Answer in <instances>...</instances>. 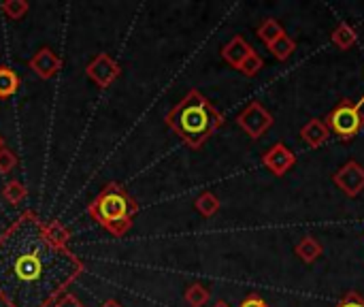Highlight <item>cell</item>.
<instances>
[{
	"mask_svg": "<svg viewBox=\"0 0 364 307\" xmlns=\"http://www.w3.org/2000/svg\"><path fill=\"white\" fill-rule=\"evenodd\" d=\"M220 207H222V203H220V199L213 194V192H203L196 201H194V209L203 216V218H213L218 212H220Z\"/></svg>",
	"mask_w": 364,
	"mask_h": 307,
	"instance_id": "16",
	"label": "cell"
},
{
	"mask_svg": "<svg viewBox=\"0 0 364 307\" xmlns=\"http://www.w3.org/2000/svg\"><path fill=\"white\" fill-rule=\"evenodd\" d=\"M239 307H271L260 295H256V293H252V295H247L243 301H241V306Z\"/></svg>",
	"mask_w": 364,
	"mask_h": 307,
	"instance_id": "26",
	"label": "cell"
},
{
	"mask_svg": "<svg viewBox=\"0 0 364 307\" xmlns=\"http://www.w3.org/2000/svg\"><path fill=\"white\" fill-rule=\"evenodd\" d=\"M294 252H296V256H299L303 263L314 265V263L324 254V246H322L316 237H303V239L296 244Z\"/></svg>",
	"mask_w": 364,
	"mask_h": 307,
	"instance_id": "12",
	"label": "cell"
},
{
	"mask_svg": "<svg viewBox=\"0 0 364 307\" xmlns=\"http://www.w3.org/2000/svg\"><path fill=\"white\" fill-rule=\"evenodd\" d=\"M87 214L109 235L124 237L132 229L134 216L139 214V203L122 184L109 182L87 205Z\"/></svg>",
	"mask_w": 364,
	"mask_h": 307,
	"instance_id": "3",
	"label": "cell"
},
{
	"mask_svg": "<svg viewBox=\"0 0 364 307\" xmlns=\"http://www.w3.org/2000/svg\"><path fill=\"white\" fill-rule=\"evenodd\" d=\"M0 11L9 17V19H21L28 11H30V4L26 0H6L0 4Z\"/></svg>",
	"mask_w": 364,
	"mask_h": 307,
	"instance_id": "21",
	"label": "cell"
},
{
	"mask_svg": "<svg viewBox=\"0 0 364 307\" xmlns=\"http://www.w3.org/2000/svg\"><path fill=\"white\" fill-rule=\"evenodd\" d=\"M333 182L346 197L356 199L364 192V167L356 160H350L333 175Z\"/></svg>",
	"mask_w": 364,
	"mask_h": 307,
	"instance_id": "7",
	"label": "cell"
},
{
	"mask_svg": "<svg viewBox=\"0 0 364 307\" xmlns=\"http://www.w3.org/2000/svg\"><path fill=\"white\" fill-rule=\"evenodd\" d=\"M273 115H271V111L262 105V103H258V100H254V103H250L239 115H237V124L241 126V130L250 137V139H254V141H258V139H262L267 132H269V128L273 126Z\"/></svg>",
	"mask_w": 364,
	"mask_h": 307,
	"instance_id": "5",
	"label": "cell"
},
{
	"mask_svg": "<svg viewBox=\"0 0 364 307\" xmlns=\"http://www.w3.org/2000/svg\"><path fill=\"white\" fill-rule=\"evenodd\" d=\"M19 83H21V77L13 68L0 66V100H6L13 94H17Z\"/></svg>",
	"mask_w": 364,
	"mask_h": 307,
	"instance_id": "15",
	"label": "cell"
},
{
	"mask_svg": "<svg viewBox=\"0 0 364 307\" xmlns=\"http://www.w3.org/2000/svg\"><path fill=\"white\" fill-rule=\"evenodd\" d=\"M51 307H85L81 301H79V297L77 295H73V293H64L62 297H58L55 299V303Z\"/></svg>",
	"mask_w": 364,
	"mask_h": 307,
	"instance_id": "25",
	"label": "cell"
},
{
	"mask_svg": "<svg viewBox=\"0 0 364 307\" xmlns=\"http://www.w3.org/2000/svg\"><path fill=\"white\" fill-rule=\"evenodd\" d=\"M98 307H124L122 303H117L115 299H109V301H105V303H100Z\"/></svg>",
	"mask_w": 364,
	"mask_h": 307,
	"instance_id": "27",
	"label": "cell"
},
{
	"mask_svg": "<svg viewBox=\"0 0 364 307\" xmlns=\"http://www.w3.org/2000/svg\"><path fill=\"white\" fill-rule=\"evenodd\" d=\"M331 41H333V45H335V47H339L341 51H348L350 47H354V45H356V41H358V32H356V28H354V26H350V24H346V21H341V24L333 30Z\"/></svg>",
	"mask_w": 364,
	"mask_h": 307,
	"instance_id": "13",
	"label": "cell"
},
{
	"mask_svg": "<svg viewBox=\"0 0 364 307\" xmlns=\"http://www.w3.org/2000/svg\"><path fill=\"white\" fill-rule=\"evenodd\" d=\"M15 167H17V156H15V152H11L9 147L0 150V173L6 175V173H11Z\"/></svg>",
	"mask_w": 364,
	"mask_h": 307,
	"instance_id": "23",
	"label": "cell"
},
{
	"mask_svg": "<svg viewBox=\"0 0 364 307\" xmlns=\"http://www.w3.org/2000/svg\"><path fill=\"white\" fill-rule=\"evenodd\" d=\"M83 269V261L53 244L30 209L0 233V301L6 307H51Z\"/></svg>",
	"mask_w": 364,
	"mask_h": 307,
	"instance_id": "1",
	"label": "cell"
},
{
	"mask_svg": "<svg viewBox=\"0 0 364 307\" xmlns=\"http://www.w3.org/2000/svg\"><path fill=\"white\" fill-rule=\"evenodd\" d=\"M28 197V190H26V186L21 184V182H17V179H11V182H6L4 186H2V199L6 201V203H11V205H19V203H23V199Z\"/></svg>",
	"mask_w": 364,
	"mask_h": 307,
	"instance_id": "18",
	"label": "cell"
},
{
	"mask_svg": "<svg viewBox=\"0 0 364 307\" xmlns=\"http://www.w3.org/2000/svg\"><path fill=\"white\" fill-rule=\"evenodd\" d=\"M45 227H47V235L51 237L53 244H58L60 248H68L70 246V231L64 224L51 220V222H45Z\"/></svg>",
	"mask_w": 364,
	"mask_h": 307,
	"instance_id": "20",
	"label": "cell"
},
{
	"mask_svg": "<svg viewBox=\"0 0 364 307\" xmlns=\"http://www.w3.org/2000/svg\"><path fill=\"white\" fill-rule=\"evenodd\" d=\"M301 139L309 145V147H322L328 139H331V130L324 124V120H309L303 128H301Z\"/></svg>",
	"mask_w": 364,
	"mask_h": 307,
	"instance_id": "11",
	"label": "cell"
},
{
	"mask_svg": "<svg viewBox=\"0 0 364 307\" xmlns=\"http://www.w3.org/2000/svg\"><path fill=\"white\" fill-rule=\"evenodd\" d=\"M28 66L41 77V79H53L62 68V58L51 47H41L30 60Z\"/></svg>",
	"mask_w": 364,
	"mask_h": 307,
	"instance_id": "9",
	"label": "cell"
},
{
	"mask_svg": "<svg viewBox=\"0 0 364 307\" xmlns=\"http://www.w3.org/2000/svg\"><path fill=\"white\" fill-rule=\"evenodd\" d=\"M164 124L192 150H200L222 126L224 115L198 90H190L164 118Z\"/></svg>",
	"mask_w": 364,
	"mask_h": 307,
	"instance_id": "2",
	"label": "cell"
},
{
	"mask_svg": "<svg viewBox=\"0 0 364 307\" xmlns=\"http://www.w3.org/2000/svg\"><path fill=\"white\" fill-rule=\"evenodd\" d=\"M256 34H258V38L269 47V45H273L277 38H282V36L286 34V30H284V26H282L275 17H269V19H264V21L258 26Z\"/></svg>",
	"mask_w": 364,
	"mask_h": 307,
	"instance_id": "14",
	"label": "cell"
},
{
	"mask_svg": "<svg viewBox=\"0 0 364 307\" xmlns=\"http://www.w3.org/2000/svg\"><path fill=\"white\" fill-rule=\"evenodd\" d=\"M6 147V143H4V137L0 135V150H4Z\"/></svg>",
	"mask_w": 364,
	"mask_h": 307,
	"instance_id": "29",
	"label": "cell"
},
{
	"mask_svg": "<svg viewBox=\"0 0 364 307\" xmlns=\"http://www.w3.org/2000/svg\"><path fill=\"white\" fill-rule=\"evenodd\" d=\"M254 51V47L241 36V34H237V36H232L224 47H222V58L230 64V66H235V68H239L245 60H247V56Z\"/></svg>",
	"mask_w": 364,
	"mask_h": 307,
	"instance_id": "10",
	"label": "cell"
},
{
	"mask_svg": "<svg viewBox=\"0 0 364 307\" xmlns=\"http://www.w3.org/2000/svg\"><path fill=\"white\" fill-rule=\"evenodd\" d=\"M262 165L277 177L286 175L294 165H296V154L284 145V143H275L271 145L264 154H262Z\"/></svg>",
	"mask_w": 364,
	"mask_h": 307,
	"instance_id": "8",
	"label": "cell"
},
{
	"mask_svg": "<svg viewBox=\"0 0 364 307\" xmlns=\"http://www.w3.org/2000/svg\"><path fill=\"white\" fill-rule=\"evenodd\" d=\"M331 135L339 137L343 143L354 141L364 130V111L354 103L343 98L324 120Z\"/></svg>",
	"mask_w": 364,
	"mask_h": 307,
	"instance_id": "4",
	"label": "cell"
},
{
	"mask_svg": "<svg viewBox=\"0 0 364 307\" xmlns=\"http://www.w3.org/2000/svg\"><path fill=\"white\" fill-rule=\"evenodd\" d=\"M262 68H264V60H262L256 51H252V53L247 56V60L239 66V71H241L245 77H256Z\"/></svg>",
	"mask_w": 364,
	"mask_h": 307,
	"instance_id": "22",
	"label": "cell"
},
{
	"mask_svg": "<svg viewBox=\"0 0 364 307\" xmlns=\"http://www.w3.org/2000/svg\"><path fill=\"white\" fill-rule=\"evenodd\" d=\"M85 75L98 85V88H109L122 77V66L105 51L96 53L90 64L85 66Z\"/></svg>",
	"mask_w": 364,
	"mask_h": 307,
	"instance_id": "6",
	"label": "cell"
},
{
	"mask_svg": "<svg viewBox=\"0 0 364 307\" xmlns=\"http://www.w3.org/2000/svg\"><path fill=\"white\" fill-rule=\"evenodd\" d=\"M269 51H271L279 62H286V60L296 51V43H294V38H290L288 34H284V36L277 38L273 45H269Z\"/></svg>",
	"mask_w": 364,
	"mask_h": 307,
	"instance_id": "19",
	"label": "cell"
},
{
	"mask_svg": "<svg viewBox=\"0 0 364 307\" xmlns=\"http://www.w3.org/2000/svg\"><path fill=\"white\" fill-rule=\"evenodd\" d=\"M335 307H364L363 295L356 293V291H350L348 295H343V299H341Z\"/></svg>",
	"mask_w": 364,
	"mask_h": 307,
	"instance_id": "24",
	"label": "cell"
},
{
	"mask_svg": "<svg viewBox=\"0 0 364 307\" xmlns=\"http://www.w3.org/2000/svg\"><path fill=\"white\" fill-rule=\"evenodd\" d=\"M183 299H186V303L190 307H205L209 303V299H211V293H209L207 286L194 282V284H190V286L186 288Z\"/></svg>",
	"mask_w": 364,
	"mask_h": 307,
	"instance_id": "17",
	"label": "cell"
},
{
	"mask_svg": "<svg viewBox=\"0 0 364 307\" xmlns=\"http://www.w3.org/2000/svg\"><path fill=\"white\" fill-rule=\"evenodd\" d=\"M213 307H230V306H228L226 301H222V299H220V301H215V303H213Z\"/></svg>",
	"mask_w": 364,
	"mask_h": 307,
	"instance_id": "28",
	"label": "cell"
}]
</instances>
